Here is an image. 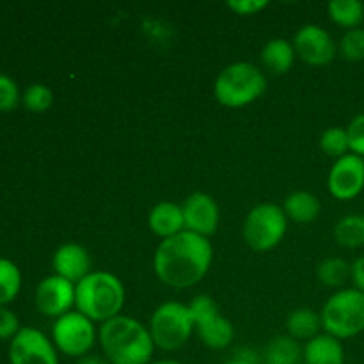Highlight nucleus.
Returning <instances> with one entry per match:
<instances>
[{
	"label": "nucleus",
	"instance_id": "5",
	"mask_svg": "<svg viewBox=\"0 0 364 364\" xmlns=\"http://www.w3.org/2000/svg\"><path fill=\"white\" fill-rule=\"evenodd\" d=\"M320 318L326 334L340 341L358 336L364 331V294L355 288L336 291L326 301Z\"/></svg>",
	"mask_w": 364,
	"mask_h": 364
},
{
	"label": "nucleus",
	"instance_id": "26",
	"mask_svg": "<svg viewBox=\"0 0 364 364\" xmlns=\"http://www.w3.org/2000/svg\"><path fill=\"white\" fill-rule=\"evenodd\" d=\"M320 149L326 155L333 156V159H341V156L350 153V142H348L347 128L341 127H331L320 135Z\"/></svg>",
	"mask_w": 364,
	"mask_h": 364
},
{
	"label": "nucleus",
	"instance_id": "3",
	"mask_svg": "<svg viewBox=\"0 0 364 364\" xmlns=\"http://www.w3.org/2000/svg\"><path fill=\"white\" fill-rule=\"evenodd\" d=\"M127 302L123 283L114 274L92 270L75 284V308L91 322L105 323L121 315Z\"/></svg>",
	"mask_w": 364,
	"mask_h": 364
},
{
	"label": "nucleus",
	"instance_id": "27",
	"mask_svg": "<svg viewBox=\"0 0 364 364\" xmlns=\"http://www.w3.org/2000/svg\"><path fill=\"white\" fill-rule=\"evenodd\" d=\"M21 103L31 112H45V110H48L52 107L53 92L45 84H32L21 95Z\"/></svg>",
	"mask_w": 364,
	"mask_h": 364
},
{
	"label": "nucleus",
	"instance_id": "20",
	"mask_svg": "<svg viewBox=\"0 0 364 364\" xmlns=\"http://www.w3.org/2000/svg\"><path fill=\"white\" fill-rule=\"evenodd\" d=\"M287 329L288 336L294 340L309 341L318 336V331L322 329V318L318 313L309 308L294 309L287 318Z\"/></svg>",
	"mask_w": 364,
	"mask_h": 364
},
{
	"label": "nucleus",
	"instance_id": "31",
	"mask_svg": "<svg viewBox=\"0 0 364 364\" xmlns=\"http://www.w3.org/2000/svg\"><path fill=\"white\" fill-rule=\"evenodd\" d=\"M20 329V320L14 311H11L7 306H0V340H13Z\"/></svg>",
	"mask_w": 364,
	"mask_h": 364
},
{
	"label": "nucleus",
	"instance_id": "1",
	"mask_svg": "<svg viewBox=\"0 0 364 364\" xmlns=\"http://www.w3.org/2000/svg\"><path fill=\"white\" fill-rule=\"evenodd\" d=\"M213 259L212 242L205 237L181 231L159 244L153 258L155 274L164 284L185 290L198 284L208 274Z\"/></svg>",
	"mask_w": 364,
	"mask_h": 364
},
{
	"label": "nucleus",
	"instance_id": "25",
	"mask_svg": "<svg viewBox=\"0 0 364 364\" xmlns=\"http://www.w3.org/2000/svg\"><path fill=\"white\" fill-rule=\"evenodd\" d=\"M21 288V272L11 259L0 258V306H7L16 299Z\"/></svg>",
	"mask_w": 364,
	"mask_h": 364
},
{
	"label": "nucleus",
	"instance_id": "36",
	"mask_svg": "<svg viewBox=\"0 0 364 364\" xmlns=\"http://www.w3.org/2000/svg\"><path fill=\"white\" fill-rule=\"evenodd\" d=\"M149 364H183V363H180V361H174V359H160V361L149 363Z\"/></svg>",
	"mask_w": 364,
	"mask_h": 364
},
{
	"label": "nucleus",
	"instance_id": "16",
	"mask_svg": "<svg viewBox=\"0 0 364 364\" xmlns=\"http://www.w3.org/2000/svg\"><path fill=\"white\" fill-rule=\"evenodd\" d=\"M148 226L151 233L160 237L162 240L176 237L178 233L185 231L181 205L171 201H162L155 205L148 215Z\"/></svg>",
	"mask_w": 364,
	"mask_h": 364
},
{
	"label": "nucleus",
	"instance_id": "22",
	"mask_svg": "<svg viewBox=\"0 0 364 364\" xmlns=\"http://www.w3.org/2000/svg\"><path fill=\"white\" fill-rule=\"evenodd\" d=\"M334 240L347 249H358L364 245V215L352 213L343 217L334 226Z\"/></svg>",
	"mask_w": 364,
	"mask_h": 364
},
{
	"label": "nucleus",
	"instance_id": "24",
	"mask_svg": "<svg viewBox=\"0 0 364 364\" xmlns=\"http://www.w3.org/2000/svg\"><path fill=\"white\" fill-rule=\"evenodd\" d=\"M352 276V265L341 258H326L316 269V277L327 288H341Z\"/></svg>",
	"mask_w": 364,
	"mask_h": 364
},
{
	"label": "nucleus",
	"instance_id": "33",
	"mask_svg": "<svg viewBox=\"0 0 364 364\" xmlns=\"http://www.w3.org/2000/svg\"><path fill=\"white\" fill-rule=\"evenodd\" d=\"M223 364H262V363H259V355L256 354L252 348L242 347V348H237V350L233 352V355Z\"/></svg>",
	"mask_w": 364,
	"mask_h": 364
},
{
	"label": "nucleus",
	"instance_id": "12",
	"mask_svg": "<svg viewBox=\"0 0 364 364\" xmlns=\"http://www.w3.org/2000/svg\"><path fill=\"white\" fill-rule=\"evenodd\" d=\"M327 187L333 198L350 201L364 191V159L348 153L333 164L327 178Z\"/></svg>",
	"mask_w": 364,
	"mask_h": 364
},
{
	"label": "nucleus",
	"instance_id": "9",
	"mask_svg": "<svg viewBox=\"0 0 364 364\" xmlns=\"http://www.w3.org/2000/svg\"><path fill=\"white\" fill-rule=\"evenodd\" d=\"M95 322L78 311H70L55 320L52 329V341L57 352L68 358H84L96 343Z\"/></svg>",
	"mask_w": 364,
	"mask_h": 364
},
{
	"label": "nucleus",
	"instance_id": "8",
	"mask_svg": "<svg viewBox=\"0 0 364 364\" xmlns=\"http://www.w3.org/2000/svg\"><path fill=\"white\" fill-rule=\"evenodd\" d=\"M188 309L194 318L196 331L203 345L212 350H223L230 347L235 338V327L226 316L219 313L215 301L210 295H198L192 299Z\"/></svg>",
	"mask_w": 364,
	"mask_h": 364
},
{
	"label": "nucleus",
	"instance_id": "17",
	"mask_svg": "<svg viewBox=\"0 0 364 364\" xmlns=\"http://www.w3.org/2000/svg\"><path fill=\"white\" fill-rule=\"evenodd\" d=\"M302 364H345L343 343L331 334H318L306 341Z\"/></svg>",
	"mask_w": 364,
	"mask_h": 364
},
{
	"label": "nucleus",
	"instance_id": "19",
	"mask_svg": "<svg viewBox=\"0 0 364 364\" xmlns=\"http://www.w3.org/2000/svg\"><path fill=\"white\" fill-rule=\"evenodd\" d=\"M283 210L288 219L295 220V223L308 224L313 223L320 215L322 205H320V199L311 192L295 191L290 196H287Z\"/></svg>",
	"mask_w": 364,
	"mask_h": 364
},
{
	"label": "nucleus",
	"instance_id": "10",
	"mask_svg": "<svg viewBox=\"0 0 364 364\" xmlns=\"http://www.w3.org/2000/svg\"><path fill=\"white\" fill-rule=\"evenodd\" d=\"M11 364H59V352L46 334L34 327H21L9 343Z\"/></svg>",
	"mask_w": 364,
	"mask_h": 364
},
{
	"label": "nucleus",
	"instance_id": "15",
	"mask_svg": "<svg viewBox=\"0 0 364 364\" xmlns=\"http://www.w3.org/2000/svg\"><path fill=\"white\" fill-rule=\"evenodd\" d=\"M52 265L55 276L64 277L73 284L80 283L85 276L92 272L91 256H89L87 249L82 247L80 244H73V242L63 244L53 252Z\"/></svg>",
	"mask_w": 364,
	"mask_h": 364
},
{
	"label": "nucleus",
	"instance_id": "4",
	"mask_svg": "<svg viewBox=\"0 0 364 364\" xmlns=\"http://www.w3.org/2000/svg\"><path fill=\"white\" fill-rule=\"evenodd\" d=\"M267 91V77L252 63H233L215 78L213 95L228 109H242L262 98Z\"/></svg>",
	"mask_w": 364,
	"mask_h": 364
},
{
	"label": "nucleus",
	"instance_id": "29",
	"mask_svg": "<svg viewBox=\"0 0 364 364\" xmlns=\"http://www.w3.org/2000/svg\"><path fill=\"white\" fill-rule=\"evenodd\" d=\"M20 103V89L16 82L0 73V112H11Z\"/></svg>",
	"mask_w": 364,
	"mask_h": 364
},
{
	"label": "nucleus",
	"instance_id": "18",
	"mask_svg": "<svg viewBox=\"0 0 364 364\" xmlns=\"http://www.w3.org/2000/svg\"><path fill=\"white\" fill-rule=\"evenodd\" d=\"M297 53H295L294 43L284 38H274L265 43L262 48V63L267 71L274 75H284L291 70Z\"/></svg>",
	"mask_w": 364,
	"mask_h": 364
},
{
	"label": "nucleus",
	"instance_id": "11",
	"mask_svg": "<svg viewBox=\"0 0 364 364\" xmlns=\"http://www.w3.org/2000/svg\"><path fill=\"white\" fill-rule=\"evenodd\" d=\"M294 48L299 59L309 66H326L334 60L338 46L329 32L320 25H304L294 38Z\"/></svg>",
	"mask_w": 364,
	"mask_h": 364
},
{
	"label": "nucleus",
	"instance_id": "37",
	"mask_svg": "<svg viewBox=\"0 0 364 364\" xmlns=\"http://www.w3.org/2000/svg\"><path fill=\"white\" fill-rule=\"evenodd\" d=\"M263 364H267V363H263Z\"/></svg>",
	"mask_w": 364,
	"mask_h": 364
},
{
	"label": "nucleus",
	"instance_id": "21",
	"mask_svg": "<svg viewBox=\"0 0 364 364\" xmlns=\"http://www.w3.org/2000/svg\"><path fill=\"white\" fill-rule=\"evenodd\" d=\"M304 348L288 334L276 336L265 348L267 364H302Z\"/></svg>",
	"mask_w": 364,
	"mask_h": 364
},
{
	"label": "nucleus",
	"instance_id": "14",
	"mask_svg": "<svg viewBox=\"0 0 364 364\" xmlns=\"http://www.w3.org/2000/svg\"><path fill=\"white\" fill-rule=\"evenodd\" d=\"M181 210H183L185 231L205 238L215 235L220 223V210L212 196L205 192H194L185 199Z\"/></svg>",
	"mask_w": 364,
	"mask_h": 364
},
{
	"label": "nucleus",
	"instance_id": "30",
	"mask_svg": "<svg viewBox=\"0 0 364 364\" xmlns=\"http://www.w3.org/2000/svg\"><path fill=\"white\" fill-rule=\"evenodd\" d=\"M348 142H350V153L364 159V112L355 116L347 127Z\"/></svg>",
	"mask_w": 364,
	"mask_h": 364
},
{
	"label": "nucleus",
	"instance_id": "35",
	"mask_svg": "<svg viewBox=\"0 0 364 364\" xmlns=\"http://www.w3.org/2000/svg\"><path fill=\"white\" fill-rule=\"evenodd\" d=\"M77 364H110V361L105 358V355L87 354V355H84V358L78 359Z\"/></svg>",
	"mask_w": 364,
	"mask_h": 364
},
{
	"label": "nucleus",
	"instance_id": "7",
	"mask_svg": "<svg viewBox=\"0 0 364 364\" xmlns=\"http://www.w3.org/2000/svg\"><path fill=\"white\" fill-rule=\"evenodd\" d=\"M287 228L288 217L284 210L274 203H262L247 213L242 235L252 251L267 252L283 242Z\"/></svg>",
	"mask_w": 364,
	"mask_h": 364
},
{
	"label": "nucleus",
	"instance_id": "2",
	"mask_svg": "<svg viewBox=\"0 0 364 364\" xmlns=\"http://www.w3.org/2000/svg\"><path fill=\"white\" fill-rule=\"evenodd\" d=\"M98 341L110 364H149L155 352L148 327L124 315L102 323Z\"/></svg>",
	"mask_w": 364,
	"mask_h": 364
},
{
	"label": "nucleus",
	"instance_id": "28",
	"mask_svg": "<svg viewBox=\"0 0 364 364\" xmlns=\"http://www.w3.org/2000/svg\"><path fill=\"white\" fill-rule=\"evenodd\" d=\"M340 53L345 60L359 63L364 60V28H352L343 34L340 41Z\"/></svg>",
	"mask_w": 364,
	"mask_h": 364
},
{
	"label": "nucleus",
	"instance_id": "13",
	"mask_svg": "<svg viewBox=\"0 0 364 364\" xmlns=\"http://www.w3.org/2000/svg\"><path fill=\"white\" fill-rule=\"evenodd\" d=\"M36 308L48 318H60L75 306V284L60 276L45 277L36 288Z\"/></svg>",
	"mask_w": 364,
	"mask_h": 364
},
{
	"label": "nucleus",
	"instance_id": "32",
	"mask_svg": "<svg viewBox=\"0 0 364 364\" xmlns=\"http://www.w3.org/2000/svg\"><path fill=\"white\" fill-rule=\"evenodd\" d=\"M269 6L267 0H230L228 7L233 11L235 14H240V16H252V14H258L259 11H263Z\"/></svg>",
	"mask_w": 364,
	"mask_h": 364
},
{
	"label": "nucleus",
	"instance_id": "23",
	"mask_svg": "<svg viewBox=\"0 0 364 364\" xmlns=\"http://www.w3.org/2000/svg\"><path fill=\"white\" fill-rule=\"evenodd\" d=\"M331 20L340 27L352 31L364 20V4L359 0H333L327 6Z\"/></svg>",
	"mask_w": 364,
	"mask_h": 364
},
{
	"label": "nucleus",
	"instance_id": "6",
	"mask_svg": "<svg viewBox=\"0 0 364 364\" xmlns=\"http://www.w3.org/2000/svg\"><path fill=\"white\" fill-rule=\"evenodd\" d=\"M148 329L156 348L174 352L191 340L196 326L188 304L171 301L155 309L149 318Z\"/></svg>",
	"mask_w": 364,
	"mask_h": 364
},
{
	"label": "nucleus",
	"instance_id": "34",
	"mask_svg": "<svg viewBox=\"0 0 364 364\" xmlns=\"http://www.w3.org/2000/svg\"><path fill=\"white\" fill-rule=\"evenodd\" d=\"M352 283H354L355 290L364 294V256H359L354 263H352Z\"/></svg>",
	"mask_w": 364,
	"mask_h": 364
}]
</instances>
